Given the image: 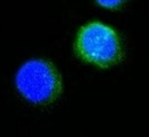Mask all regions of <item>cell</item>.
Returning <instances> with one entry per match:
<instances>
[{
  "instance_id": "cell-1",
  "label": "cell",
  "mask_w": 149,
  "mask_h": 137,
  "mask_svg": "<svg viewBox=\"0 0 149 137\" xmlns=\"http://www.w3.org/2000/svg\"><path fill=\"white\" fill-rule=\"evenodd\" d=\"M74 50L78 59L102 69L118 64L124 57L118 33L99 21L90 22L79 29Z\"/></svg>"
},
{
  "instance_id": "cell-2",
  "label": "cell",
  "mask_w": 149,
  "mask_h": 137,
  "mask_svg": "<svg viewBox=\"0 0 149 137\" xmlns=\"http://www.w3.org/2000/svg\"><path fill=\"white\" fill-rule=\"evenodd\" d=\"M15 85L28 102L36 105H49L62 94V78L47 59H36L24 63L16 73Z\"/></svg>"
},
{
  "instance_id": "cell-3",
  "label": "cell",
  "mask_w": 149,
  "mask_h": 137,
  "mask_svg": "<svg viewBox=\"0 0 149 137\" xmlns=\"http://www.w3.org/2000/svg\"><path fill=\"white\" fill-rule=\"evenodd\" d=\"M95 1L97 2V5L109 9H117L125 2V0H95Z\"/></svg>"
}]
</instances>
